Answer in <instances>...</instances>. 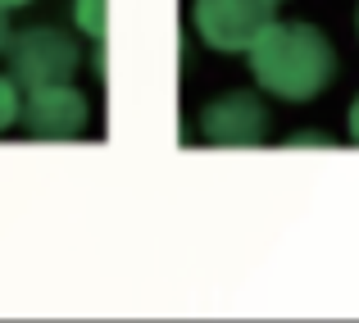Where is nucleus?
Instances as JSON below:
<instances>
[{
	"label": "nucleus",
	"instance_id": "f257e3e1",
	"mask_svg": "<svg viewBox=\"0 0 359 323\" xmlns=\"http://www.w3.org/2000/svg\"><path fill=\"white\" fill-rule=\"evenodd\" d=\"M245 55L255 82L278 100H314L337 73L327 37L309 23H273Z\"/></svg>",
	"mask_w": 359,
	"mask_h": 323
},
{
	"label": "nucleus",
	"instance_id": "f03ea898",
	"mask_svg": "<svg viewBox=\"0 0 359 323\" xmlns=\"http://www.w3.org/2000/svg\"><path fill=\"white\" fill-rule=\"evenodd\" d=\"M78 69V46L60 27H23L9 41V73L18 87L41 91V87H64Z\"/></svg>",
	"mask_w": 359,
	"mask_h": 323
},
{
	"label": "nucleus",
	"instance_id": "7ed1b4c3",
	"mask_svg": "<svg viewBox=\"0 0 359 323\" xmlns=\"http://www.w3.org/2000/svg\"><path fill=\"white\" fill-rule=\"evenodd\" d=\"M273 5L278 0H196L191 18H196V32H201V41L210 51L237 55V51H250L278 23Z\"/></svg>",
	"mask_w": 359,
	"mask_h": 323
},
{
	"label": "nucleus",
	"instance_id": "20e7f679",
	"mask_svg": "<svg viewBox=\"0 0 359 323\" xmlns=\"http://www.w3.org/2000/svg\"><path fill=\"white\" fill-rule=\"evenodd\" d=\"M201 132L214 146H255L269 132V110L255 91H223L201 114Z\"/></svg>",
	"mask_w": 359,
	"mask_h": 323
},
{
	"label": "nucleus",
	"instance_id": "39448f33",
	"mask_svg": "<svg viewBox=\"0 0 359 323\" xmlns=\"http://www.w3.org/2000/svg\"><path fill=\"white\" fill-rule=\"evenodd\" d=\"M23 128L36 132V137H73V132L87 128V100H82V91H73L69 82H64V87L27 91Z\"/></svg>",
	"mask_w": 359,
	"mask_h": 323
},
{
	"label": "nucleus",
	"instance_id": "423d86ee",
	"mask_svg": "<svg viewBox=\"0 0 359 323\" xmlns=\"http://www.w3.org/2000/svg\"><path fill=\"white\" fill-rule=\"evenodd\" d=\"M73 23L87 37H105V0H73Z\"/></svg>",
	"mask_w": 359,
	"mask_h": 323
},
{
	"label": "nucleus",
	"instance_id": "0eeeda50",
	"mask_svg": "<svg viewBox=\"0 0 359 323\" xmlns=\"http://www.w3.org/2000/svg\"><path fill=\"white\" fill-rule=\"evenodd\" d=\"M14 119H23V96L14 78H0V128H9Z\"/></svg>",
	"mask_w": 359,
	"mask_h": 323
},
{
	"label": "nucleus",
	"instance_id": "6e6552de",
	"mask_svg": "<svg viewBox=\"0 0 359 323\" xmlns=\"http://www.w3.org/2000/svg\"><path fill=\"white\" fill-rule=\"evenodd\" d=\"M9 41H14V37H9V18H5V9H0V51H9Z\"/></svg>",
	"mask_w": 359,
	"mask_h": 323
},
{
	"label": "nucleus",
	"instance_id": "1a4fd4ad",
	"mask_svg": "<svg viewBox=\"0 0 359 323\" xmlns=\"http://www.w3.org/2000/svg\"><path fill=\"white\" fill-rule=\"evenodd\" d=\"M351 137L359 141V96H355V105H351Z\"/></svg>",
	"mask_w": 359,
	"mask_h": 323
},
{
	"label": "nucleus",
	"instance_id": "9d476101",
	"mask_svg": "<svg viewBox=\"0 0 359 323\" xmlns=\"http://www.w3.org/2000/svg\"><path fill=\"white\" fill-rule=\"evenodd\" d=\"M27 5V0H0V9H5V14H9V9H23Z\"/></svg>",
	"mask_w": 359,
	"mask_h": 323
}]
</instances>
